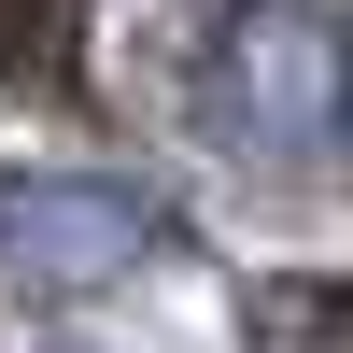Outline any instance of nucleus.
<instances>
[{"instance_id":"f257e3e1","label":"nucleus","mask_w":353,"mask_h":353,"mask_svg":"<svg viewBox=\"0 0 353 353\" xmlns=\"http://www.w3.org/2000/svg\"><path fill=\"white\" fill-rule=\"evenodd\" d=\"M156 113L241 170H353V0H184Z\"/></svg>"},{"instance_id":"f03ea898","label":"nucleus","mask_w":353,"mask_h":353,"mask_svg":"<svg viewBox=\"0 0 353 353\" xmlns=\"http://www.w3.org/2000/svg\"><path fill=\"white\" fill-rule=\"evenodd\" d=\"M184 241L156 184L128 170H0V283L14 297H99V283H141Z\"/></svg>"},{"instance_id":"7ed1b4c3","label":"nucleus","mask_w":353,"mask_h":353,"mask_svg":"<svg viewBox=\"0 0 353 353\" xmlns=\"http://www.w3.org/2000/svg\"><path fill=\"white\" fill-rule=\"evenodd\" d=\"M43 353H85V339H43Z\"/></svg>"}]
</instances>
